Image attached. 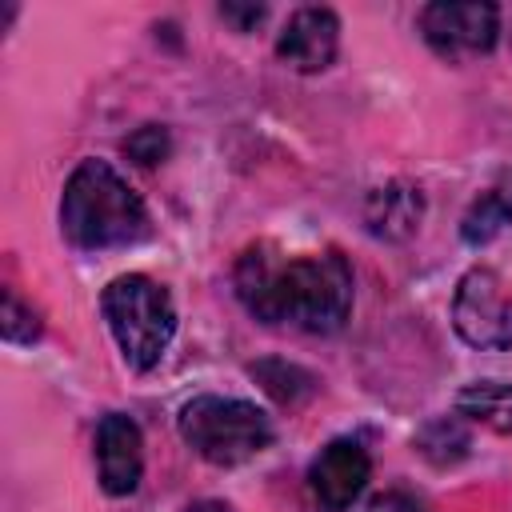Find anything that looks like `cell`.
Segmentation results:
<instances>
[{
	"mask_svg": "<svg viewBox=\"0 0 512 512\" xmlns=\"http://www.w3.org/2000/svg\"><path fill=\"white\" fill-rule=\"evenodd\" d=\"M508 224H512V180H500L468 204V212L460 220V236H464V244L480 248V244L496 240Z\"/></svg>",
	"mask_w": 512,
	"mask_h": 512,
	"instance_id": "cell-12",
	"label": "cell"
},
{
	"mask_svg": "<svg viewBox=\"0 0 512 512\" xmlns=\"http://www.w3.org/2000/svg\"><path fill=\"white\" fill-rule=\"evenodd\" d=\"M220 16L236 28V32H248L264 20V4H220Z\"/></svg>",
	"mask_w": 512,
	"mask_h": 512,
	"instance_id": "cell-17",
	"label": "cell"
},
{
	"mask_svg": "<svg viewBox=\"0 0 512 512\" xmlns=\"http://www.w3.org/2000/svg\"><path fill=\"white\" fill-rule=\"evenodd\" d=\"M168 148H172V140H168V132H164L160 124H144V128H136V132L124 140V152H128L136 164H144V168L160 164V160L168 156Z\"/></svg>",
	"mask_w": 512,
	"mask_h": 512,
	"instance_id": "cell-16",
	"label": "cell"
},
{
	"mask_svg": "<svg viewBox=\"0 0 512 512\" xmlns=\"http://www.w3.org/2000/svg\"><path fill=\"white\" fill-rule=\"evenodd\" d=\"M184 512H232L224 500H192Z\"/></svg>",
	"mask_w": 512,
	"mask_h": 512,
	"instance_id": "cell-19",
	"label": "cell"
},
{
	"mask_svg": "<svg viewBox=\"0 0 512 512\" xmlns=\"http://www.w3.org/2000/svg\"><path fill=\"white\" fill-rule=\"evenodd\" d=\"M420 32L432 52L456 60V56H480L496 44L500 32V8L496 4H464V0H436L420 12Z\"/></svg>",
	"mask_w": 512,
	"mask_h": 512,
	"instance_id": "cell-6",
	"label": "cell"
},
{
	"mask_svg": "<svg viewBox=\"0 0 512 512\" xmlns=\"http://www.w3.org/2000/svg\"><path fill=\"white\" fill-rule=\"evenodd\" d=\"M368 512H416V504L404 496V492H384L368 504Z\"/></svg>",
	"mask_w": 512,
	"mask_h": 512,
	"instance_id": "cell-18",
	"label": "cell"
},
{
	"mask_svg": "<svg viewBox=\"0 0 512 512\" xmlns=\"http://www.w3.org/2000/svg\"><path fill=\"white\" fill-rule=\"evenodd\" d=\"M372 476V460L364 452L360 440H332L320 448V456L308 464V488H312V500L324 508V512H344L352 508V500L364 492Z\"/></svg>",
	"mask_w": 512,
	"mask_h": 512,
	"instance_id": "cell-7",
	"label": "cell"
},
{
	"mask_svg": "<svg viewBox=\"0 0 512 512\" xmlns=\"http://www.w3.org/2000/svg\"><path fill=\"white\" fill-rule=\"evenodd\" d=\"M60 228L76 248H124L152 232L140 192L104 160H80L60 196Z\"/></svg>",
	"mask_w": 512,
	"mask_h": 512,
	"instance_id": "cell-2",
	"label": "cell"
},
{
	"mask_svg": "<svg viewBox=\"0 0 512 512\" xmlns=\"http://www.w3.org/2000/svg\"><path fill=\"white\" fill-rule=\"evenodd\" d=\"M340 48V20L332 8H296L276 36V56L296 72H324Z\"/></svg>",
	"mask_w": 512,
	"mask_h": 512,
	"instance_id": "cell-9",
	"label": "cell"
},
{
	"mask_svg": "<svg viewBox=\"0 0 512 512\" xmlns=\"http://www.w3.org/2000/svg\"><path fill=\"white\" fill-rule=\"evenodd\" d=\"M456 412L472 424H484L500 436H512V384L504 380H476L456 392Z\"/></svg>",
	"mask_w": 512,
	"mask_h": 512,
	"instance_id": "cell-11",
	"label": "cell"
},
{
	"mask_svg": "<svg viewBox=\"0 0 512 512\" xmlns=\"http://www.w3.org/2000/svg\"><path fill=\"white\" fill-rule=\"evenodd\" d=\"M0 332L8 344H32L40 340V316L32 304L20 300L16 288H4V308H0Z\"/></svg>",
	"mask_w": 512,
	"mask_h": 512,
	"instance_id": "cell-15",
	"label": "cell"
},
{
	"mask_svg": "<svg viewBox=\"0 0 512 512\" xmlns=\"http://www.w3.org/2000/svg\"><path fill=\"white\" fill-rule=\"evenodd\" d=\"M100 312H104L108 332L128 368L148 372L160 364V356L176 332V308H172V296L164 284H156L144 272L116 276L100 292Z\"/></svg>",
	"mask_w": 512,
	"mask_h": 512,
	"instance_id": "cell-3",
	"label": "cell"
},
{
	"mask_svg": "<svg viewBox=\"0 0 512 512\" xmlns=\"http://www.w3.org/2000/svg\"><path fill=\"white\" fill-rule=\"evenodd\" d=\"M236 296L264 324H288L312 336H332L352 312V268L340 252L276 256L272 244H252L236 260Z\"/></svg>",
	"mask_w": 512,
	"mask_h": 512,
	"instance_id": "cell-1",
	"label": "cell"
},
{
	"mask_svg": "<svg viewBox=\"0 0 512 512\" xmlns=\"http://www.w3.org/2000/svg\"><path fill=\"white\" fill-rule=\"evenodd\" d=\"M180 440L208 464L232 468L260 456L272 444V424L252 400L236 396H192L176 416Z\"/></svg>",
	"mask_w": 512,
	"mask_h": 512,
	"instance_id": "cell-4",
	"label": "cell"
},
{
	"mask_svg": "<svg viewBox=\"0 0 512 512\" xmlns=\"http://www.w3.org/2000/svg\"><path fill=\"white\" fill-rule=\"evenodd\" d=\"M96 472L108 496H132L144 476V440L132 416L108 412L96 424Z\"/></svg>",
	"mask_w": 512,
	"mask_h": 512,
	"instance_id": "cell-8",
	"label": "cell"
},
{
	"mask_svg": "<svg viewBox=\"0 0 512 512\" xmlns=\"http://www.w3.org/2000/svg\"><path fill=\"white\" fill-rule=\"evenodd\" d=\"M452 328L472 348H512V284L496 268H468L452 296Z\"/></svg>",
	"mask_w": 512,
	"mask_h": 512,
	"instance_id": "cell-5",
	"label": "cell"
},
{
	"mask_svg": "<svg viewBox=\"0 0 512 512\" xmlns=\"http://www.w3.org/2000/svg\"><path fill=\"white\" fill-rule=\"evenodd\" d=\"M248 372L260 380V388H264L272 400H280V404H288V408L304 404V400L316 392L312 372H304V368H296V364H288V360H260V364H252Z\"/></svg>",
	"mask_w": 512,
	"mask_h": 512,
	"instance_id": "cell-14",
	"label": "cell"
},
{
	"mask_svg": "<svg viewBox=\"0 0 512 512\" xmlns=\"http://www.w3.org/2000/svg\"><path fill=\"white\" fill-rule=\"evenodd\" d=\"M412 444H416V452L428 464L452 468V464H460L472 452V432H468V424H464L460 412L456 416H432V420L420 424V432H416Z\"/></svg>",
	"mask_w": 512,
	"mask_h": 512,
	"instance_id": "cell-13",
	"label": "cell"
},
{
	"mask_svg": "<svg viewBox=\"0 0 512 512\" xmlns=\"http://www.w3.org/2000/svg\"><path fill=\"white\" fill-rule=\"evenodd\" d=\"M424 220V192L408 180H388L368 192L364 224L380 240H408Z\"/></svg>",
	"mask_w": 512,
	"mask_h": 512,
	"instance_id": "cell-10",
	"label": "cell"
}]
</instances>
